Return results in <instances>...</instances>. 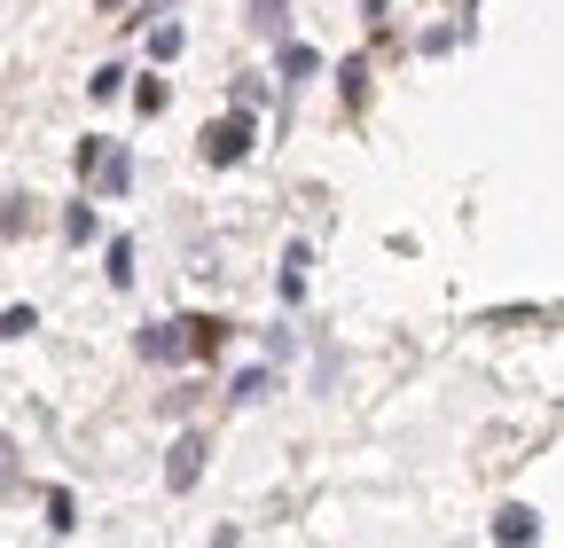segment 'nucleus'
<instances>
[{
    "label": "nucleus",
    "instance_id": "obj_20",
    "mask_svg": "<svg viewBox=\"0 0 564 548\" xmlns=\"http://www.w3.org/2000/svg\"><path fill=\"white\" fill-rule=\"evenodd\" d=\"M384 9H392V0H361V17H369V24H384Z\"/></svg>",
    "mask_w": 564,
    "mask_h": 548
},
{
    "label": "nucleus",
    "instance_id": "obj_19",
    "mask_svg": "<svg viewBox=\"0 0 564 548\" xmlns=\"http://www.w3.org/2000/svg\"><path fill=\"white\" fill-rule=\"evenodd\" d=\"M267 102V79H236V110H259Z\"/></svg>",
    "mask_w": 564,
    "mask_h": 548
},
{
    "label": "nucleus",
    "instance_id": "obj_7",
    "mask_svg": "<svg viewBox=\"0 0 564 548\" xmlns=\"http://www.w3.org/2000/svg\"><path fill=\"white\" fill-rule=\"evenodd\" d=\"M337 87H345V110H361V102H369V63L345 55V63H337Z\"/></svg>",
    "mask_w": 564,
    "mask_h": 548
},
{
    "label": "nucleus",
    "instance_id": "obj_16",
    "mask_svg": "<svg viewBox=\"0 0 564 548\" xmlns=\"http://www.w3.org/2000/svg\"><path fill=\"white\" fill-rule=\"evenodd\" d=\"M32 329H40L32 306H9V314H0V337H32Z\"/></svg>",
    "mask_w": 564,
    "mask_h": 548
},
{
    "label": "nucleus",
    "instance_id": "obj_21",
    "mask_svg": "<svg viewBox=\"0 0 564 548\" xmlns=\"http://www.w3.org/2000/svg\"><path fill=\"white\" fill-rule=\"evenodd\" d=\"M102 9H118V0H102Z\"/></svg>",
    "mask_w": 564,
    "mask_h": 548
},
{
    "label": "nucleus",
    "instance_id": "obj_10",
    "mask_svg": "<svg viewBox=\"0 0 564 548\" xmlns=\"http://www.w3.org/2000/svg\"><path fill=\"white\" fill-rule=\"evenodd\" d=\"M188 329V353H220L228 346V321H181Z\"/></svg>",
    "mask_w": 564,
    "mask_h": 548
},
{
    "label": "nucleus",
    "instance_id": "obj_5",
    "mask_svg": "<svg viewBox=\"0 0 564 548\" xmlns=\"http://www.w3.org/2000/svg\"><path fill=\"white\" fill-rule=\"evenodd\" d=\"M95 188H102V196H126V188H133V157H126V150H102V157H95Z\"/></svg>",
    "mask_w": 564,
    "mask_h": 548
},
{
    "label": "nucleus",
    "instance_id": "obj_3",
    "mask_svg": "<svg viewBox=\"0 0 564 548\" xmlns=\"http://www.w3.org/2000/svg\"><path fill=\"white\" fill-rule=\"evenodd\" d=\"M133 346H141V361H188V329L181 321H150Z\"/></svg>",
    "mask_w": 564,
    "mask_h": 548
},
{
    "label": "nucleus",
    "instance_id": "obj_6",
    "mask_svg": "<svg viewBox=\"0 0 564 548\" xmlns=\"http://www.w3.org/2000/svg\"><path fill=\"white\" fill-rule=\"evenodd\" d=\"M494 540H541V517H533L525 502H510L502 517H494Z\"/></svg>",
    "mask_w": 564,
    "mask_h": 548
},
{
    "label": "nucleus",
    "instance_id": "obj_14",
    "mask_svg": "<svg viewBox=\"0 0 564 548\" xmlns=\"http://www.w3.org/2000/svg\"><path fill=\"white\" fill-rule=\"evenodd\" d=\"M110 283H118V291H133V235H118V243H110Z\"/></svg>",
    "mask_w": 564,
    "mask_h": 548
},
{
    "label": "nucleus",
    "instance_id": "obj_8",
    "mask_svg": "<svg viewBox=\"0 0 564 548\" xmlns=\"http://www.w3.org/2000/svg\"><path fill=\"white\" fill-rule=\"evenodd\" d=\"M314 72H322V55H314V47H299V40H282V79H291V87H306Z\"/></svg>",
    "mask_w": 564,
    "mask_h": 548
},
{
    "label": "nucleus",
    "instance_id": "obj_15",
    "mask_svg": "<svg viewBox=\"0 0 564 548\" xmlns=\"http://www.w3.org/2000/svg\"><path fill=\"white\" fill-rule=\"evenodd\" d=\"M47 525H55V533H79V502H70V494H47Z\"/></svg>",
    "mask_w": 564,
    "mask_h": 548
},
{
    "label": "nucleus",
    "instance_id": "obj_13",
    "mask_svg": "<svg viewBox=\"0 0 564 548\" xmlns=\"http://www.w3.org/2000/svg\"><path fill=\"white\" fill-rule=\"evenodd\" d=\"M165 102H173V87H165V79H141V87H133V110H141V118H158Z\"/></svg>",
    "mask_w": 564,
    "mask_h": 548
},
{
    "label": "nucleus",
    "instance_id": "obj_4",
    "mask_svg": "<svg viewBox=\"0 0 564 548\" xmlns=\"http://www.w3.org/2000/svg\"><path fill=\"white\" fill-rule=\"evenodd\" d=\"M243 32H251V40H282V32H291V0H251V9H243Z\"/></svg>",
    "mask_w": 564,
    "mask_h": 548
},
{
    "label": "nucleus",
    "instance_id": "obj_12",
    "mask_svg": "<svg viewBox=\"0 0 564 548\" xmlns=\"http://www.w3.org/2000/svg\"><path fill=\"white\" fill-rule=\"evenodd\" d=\"M0 235H32V196H9V204H0Z\"/></svg>",
    "mask_w": 564,
    "mask_h": 548
},
{
    "label": "nucleus",
    "instance_id": "obj_18",
    "mask_svg": "<svg viewBox=\"0 0 564 548\" xmlns=\"http://www.w3.org/2000/svg\"><path fill=\"white\" fill-rule=\"evenodd\" d=\"M0 494H17V439H0Z\"/></svg>",
    "mask_w": 564,
    "mask_h": 548
},
{
    "label": "nucleus",
    "instance_id": "obj_1",
    "mask_svg": "<svg viewBox=\"0 0 564 548\" xmlns=\"http://www.w3.org/2000/svg\"><path fill=\"white\" fill-rule=\"evenodd\" d=\"M251 157V110H228L220 125H204V165H243Z\"/></svg>",
    "mask_w": 564,
    "mask_h": 548
},
{
    "label": "nucleus",
    "instance_id": "obj_9",
    "mask_svg": "<svg viewBox=\"0 0 564 548\" xmlns=\"http://www.w3.org/2000/svg\"><path fill=\"white\" fill-rule=\"evenodd\" d=\"M267 392H274V369H243V376H236V392H228V399H236V407H259V399H267Z\"/></svg>",
    "mask_w": 564,
    "mask_h": 548
},
{
    "label": "nucleus",
    "instance_id": "obj_2",
    "mask_svg": "<svg viewBox=\"0 0 564 548\" xmlns=\"http://www.w3.org/2000/svg\"><path fill=\"white\" fill-rule=\"evenodd\" d=\"M204 454H212L204 431H181V439H173V462H165V486H173V494H188L196 478H204Z\"/></svg>",
    "mask_w": 564,
    "mask_h": 548
},
{
    "label": "nucleus",
    "instance_id": "obj_11",
    "mask_svg": "<svg viewBox=\"0 0 564 548\" xmlns=\"http://www.w3.org/2000/svg\"><path fill=\"white\" fill-rule=\"evenodd\" d=\"M63 235H70V243H95V235H102L95 204H70V212H63Z\"/></svg>",
    "mask_w": 564,
    "mask_h": 548
},
{
    "label": "nucleus",
    "instance_id": "obj_17",
    "mask_svg": "<svg viewBox=\"0 0 564 548\" xmlns=\"http://www.w3.org/2000/svg\"><path fill=\"white\" fill-rule=\"evenodd\" d=\"M150 55L173 63V55H181V24H158V32H150Z\"/></svg>",
    "mask_w": 564,
    "mask_h": 548
}]
</instances>
